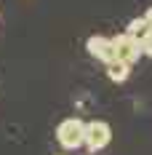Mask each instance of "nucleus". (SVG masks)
<instances>
[{"label": "nucleus", "instance_id": "obj_7", "mask_svg": "<svg viewBox=\"0 0 152 155\" xmlns=\"http://www.w3.org/2000/svg\"><path fill=\"white\" fill-rule=\"evenodd\" d=\"M139 46H141V56H152V30L139 40Z\"/></svg>", "mask_w": 152, "mask_h": 155}, {"label": "nucleus", "instance_id": "obj_1", "mask_svg": "<svg viewBox=\"0 0 152 155\" xmlns=\"http://www.w3.org/2000/svg\"><path fill=\"white\" fill-rule=\"evenodd\" d=\"M83 128L86 123L80 118H67L56 126V142L64 150H77V147H83Z\"/></svg>", "mask_w": 152, "mask_h": 155}, {"label": "nucleus", "instance_id": "obj_2", "mask_svg": "<svg viewBox=\"0 0 152 155\" xmlns=\"http://www.w3.org/2000/svg\"><path fill=\"white\" fill-rule=\"evenodd\" d=\"M109 139H112L109 123H104V120H91V123H86V128H83V144H86L91 153L104 150L107 144H109Z\"/></svg>", "mask_w": 152, "mask_h": 155}, {"label": "nucleus", "instance_id": "obj_4", "mask_svg": "<svg viewBox=\"0 0 152 155\" xmlns=\"http://www.w3.org/2000/svg\"><path fill=\"white\" fill-rule=\"evenodd\" d=\"M88 54H91L93 59H99V62H112L115 59V48H112V38H104V35H91L88 38Z\"/></svg>", "mask_w": 152, "mask_h": 155}, {"label": "nucleus", "instance_id": "obj_6", "mask_svg": "<svg viewBox=\"0 0 152 155\" xmlns=\"http://www.w3.org/2000/svg\"><path fill=\"white\" fill-rule=\"evenodd\" d=\"M125 32H128L131 38H136V40H141V38H144V35L150 32V24L144 21V16H139V19H134V21H131V24L125 27Z\"/></svg>", "mask_w": 152, "mask_h": 155}, {"label": "nucleus", "instance_id": "obj_5", "mask_svg": "<svg viewBox=\"0 0 152 155\" xmlns=\"http://www.w3.org/2000/svg\"><path fill=\"white\" fill-rule=\"evenodd\" d=\"M131 75V64L123 62V59H112V62H107V78L112 80V83H125Z\"/></svg>", "mask_w": 152, "mask_h": 155}, {"label": "nucleus", "instance_id": "obj_3", "mask_svg": "<svg viewBox=\"0 0 152 155\" xmlns=\"http://www.w3.org/2000/svg\"><path fill=\"white\" fill-rule=\"evenodd\" d=\"M112 48H115V59H123V62H128L131 67L139 62V56H141V46H139L136 38H131L128 32H120V35H115L112 38Z\"/></svg>", "mask_w": 152, "mask_h": 155}, {"label": "nucleus", "instance_id": "obj_8", "mask_svg": "<svg viewBox=\"0 0 152 155\" xmlns=\"http://www.w3.org/2000/svg\"><path fill=\"white\" fill-rule=\"evenodd\" d=\"M144 21L150 24V30H152V8H147V14H144Z\"/></svg>", "mask_w": 152, "mask_h": 155}]
</instances>
